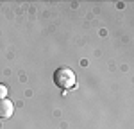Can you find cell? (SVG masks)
Listing matches in <instances>:
<instances>
[{"label": "cell", "instance_id": "cell-1", "mask_svg": "<svg viewBox=\"0 0 134 129\" xmlns=\"http://www.w3.org/2000/svg\"><path fill=\"white\" fill-rule=\"evenodd\" d=\"M75 74H73V70L70 68H66V66H61V68H57L55 72H54V83L57 88H61V90H70L75 86Z\"/></svg>", "mask_w": 134, "mask_h": 129}, {"label": "cell", "instance_id": "cell-3", "mask_svg": "<svg viewBox=\"0 0 134 129\" xmlns=\"http://www.w3.org/2000/svg\"><path fill=\"white\" fill-rule=\"evenodd\" d=\"M0 99H7V86L0 84Z\"/></svg>", "mask_w": 134, "mask_h": 129}, {"label": "cell", "instance_id": "cell-2", "mask_svg": "<svg viewBox=\"0 0 134 129\" xmlns=\"http://www.w3.org/2000/svg\"><path fill=\"white\" fill-rule=\"evenodd\" d=\"M13 113H14V104L9 99H0V118L7 120L13 117Z\"/></svg>", "mask_w": 134, "mask_h": 129}]
</instances>
